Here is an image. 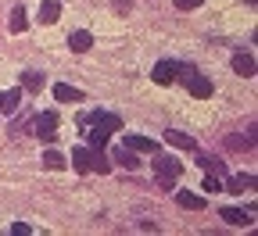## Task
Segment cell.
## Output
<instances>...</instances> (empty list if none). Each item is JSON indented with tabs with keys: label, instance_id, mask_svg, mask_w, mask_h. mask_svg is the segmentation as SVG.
<instances>
[{
	"label": "cell",
	"instance_id": "obj_1",
	"mask_svg": "<svg viewBox=\"0 0 258 236\" xmlns=\"http://www.w3.org/2000/svg\"><path fill=\"white\" fill-rule=\"evenodd\" d=\"M72 168H76V172H108V168H111V161L101 154V147H76L72 150Z\"/></svg>",
	"mask_w": 258,
	"mask_h": 236
},
{
	"label": "cell",
	"instance_id": "obj_2",
	"mask_svg": "<svg viewBox=\"0 0 258 236\" xmlns=\"http://www.w3.org/2000/svg\"><path fill=\"white\" fill-rule=\"evenodd\" d=\"M151 165H154V179H158L161 190H172L176 179L183 176V161H176L172 154H158V150H154V161H151Z\"/></svg>",
	"mask_w": 258,
	"mask_h": 236
},
{
	"label": "cell",
	"instance_id": "obj_3",
	"mask_svg": "<svg viewBox=\"0 0 258 236\" xmlns=\"http://www.w3.org/2000/svg\"><path fill=\"white\" fill-rule=\"evenodd\" d=\"M32 132H36L43 143H54V140H57V115H54V111L36 115V122H32Z\"/></svg>",
	"mask_w": 258,
	"mask_h": 236
},
{
	"label": "cell",
	"instance_id": "obj_4",
	"mask_svg": "<svg viewBox=\"0 0 258 236\" xmlns=\"http://www.w3.org/2000/svg\"><path fill=\"white\" fill-rule=\"evenodd\" d=\"M179 68H183L179 61H158V64H154V72H151V79H154L158 86H169V83L179 79Z\"/></svg>",
	"mask_w": 258,
	"mask_h": 236
},
{
	"label": "cell",
	"instance_id": "obj_5",
	"mask_svg": "<svg viewBox=\"0 0 258 236\" xmlns=\"http://www.w3.org/2000/svg\"><path fill=\"white\" fill-rule=\"evenodd\" d=\"M183 83H186L190 97H198V100H208V97H212V90H215V86H212V79H208V75H198V72H190Z\"/></svg>",
	"mask_w": 258,
	"mask_h": 236
},
{
	"label": "cell",
	"instance_id": "obj_6",
	"mask_svg": "<svg viewBox=\"0 0 258 236\" xmlns=\"http://www.w3.org/2000/svg\"><path fill=\"white\" fill-rule=\"evenodd\" d=\"M86 122H90V125H101V129H108V132H118V129H122V118L111 115V111H93Z\"/></svg>",
	"mask_w": 258,
	"mask_h": 236
},
{
	"label": "cell",
	"instance_id": "obj_7",
	"mask_svg": "<svg viewBox=\"0 0 258 236\" xmlns=\"http://www.w3.org/2000/svg\"><path fill=\"white\" fill-rule=\"evenodd\" d=\"M176 204L186 208V211H205V208H208V200H205L201 193H186V190H179V193H176Z\"/></svg>",
	"mask_w": 258,
	"mask_h": 236
},
{
	"label": "cell",
	"instance_id": "obj_8",
	"mask_svg": "<svg viewBox=\"0 0 258 236\" xmlns=\"http://www.w3.org/2000/svg\"><path fill=\"white\" fill-rule=\"evenodd\" d=\"M69 47H72V54H86L93 47V36L86 29H76V32H69Z\"/></svg>",
	"mask_w": 258,
	"mask_h": 236
},
{
	"label": "cell",
	"instance_id": "obj_9",
	"mask_svg": "<svg viewBox=\"0 0 258 236\" xmlns=\"http://www.w3.org/2000/svg\"><path fill=\"white\" fill-rule=\"evenodd\" d=\"M54 100H57V104H76V100H83V90H76L69 83H57L54 86Z\"/></svg>",
	"mask_w": 258,
	"mask_h": 236
},
{
	"label": "cell",
	"instance_id": "obj_10",
	"mask_svg": "<svg viewBox=\"0 0 258 236\" xmlns=\"http://www.w3.org/2000/svg\"><path fill=\"white\" fill-rule=\"evenodd\" d=\"M18 108H22V90H18V86L0 93V111H4V115H15Z\"/></svg>",
	"mask_w": 258,
	"mask_h": 236
},
{
	"label": "cell",
	"instance_id": "obj_11",
	"mask_svg": "<svg viewBox=\"0 0 258 236\" xmlns=\"http://www.w3.org/2000/svg\"><path fill=\"white\" fill-rule=\"evenodd\" d=\"M57 18H61V0H43V4H40V22L54 25Z\"/></svg>",
	"mask_w": 258,
	"mask_h": 236
},
{
	"label": "cell",
	"instance_id": "obj_12",
	"mask_svg": "<svg viewBox=\"0 0 258 236\" xmlns=\"http://www.w3.org/2000/svg\"><path fill=\"white\" fill-rule=\"evenodd\" d=\"M125 147L137 150V154H154V150H158V143H154L151 136H125Z\"/></svg>",
	"mask_w": 258,
	"mask_h": 236
},
{
	"label": "cell",
	"instance_id": "obj_13",
	"mask_svg": "<svg viewBox=\"0 0 258 236\" xmlns=\"http://www.w3.org/2000/svg\"><path fill=\"white\" fill-rule=\"evenodd\" d=\"M219 215L230 222V225H251V222H254V215H251V211H240V208H222Z\"/></svg>",
	"mask_w": 258,
	"mask_h": 236
},
{
	"label": "cell",
	"instance_id": "obj_14",
	"mask_svg": "<svg viewBox=\"0 0 258 236\" xmlns=\"http://www.w3.org/2000/svg\"><path fill=\"white\" fill-rule=\"evenodd\" d=\"M233 72L244 75V79H251V75H254V57H251V54H237V57H233Z\"/></svg>",
	"mask_w": 258,
	"mask_h": 236
},
{
	"label": "cell",
	"instance_id": "obj_15",
	"mask_svg": "<svg viewBox=\"0 0 258 236\" xmlns=\"http://www.w3.org/2000/svg\"><path fill=\"white\" fill-rule=\"evenodd\" d=\"M111 161H118V165H122V168H129V172H133V168H137V165H140V158H137V150H129V147H118V150H115V158H111Z\"/></svg>",
	"mask_w": 258,
	"mask_h": 236
},
{
	"label": "cell",
	"instance_id": "obj_16",
	"mask_svg": "<svg viewBox=\"0 0 258 236\" xmlns=\"http://www.w3.org/2000/svg\"><path fill=\"white\" fill-rule=\"evenodd\" d=\"M165 140H169L172 147H183V150H194V136H186V132H179V129H169V132H165Z\"/></svg>",
	"mask_w": 258,
	"mask_h": 236
},
{
	"label": "cell",
	"instance_id": "obj_17",
	"mask_svg": "<svg viewBox=\"0 0 258 236\" xmlns=\"http://www.w3.org/2000/svg\"><path fill=\"white\" fill-rule=\"evenodd\" d=\"M254 186V176H233L230 183H226V190L230 193H244V190H251Z\"/></svg>",
	"mask_w": 258,
	"mask_h": 236
},
{
	"label": "cell",
	"instance_id": "obj_18",
	"mask_svg": "<svg viewBox=\"0 0 258 236\" xmlns=\"http://www.w3.org/2000/svg\"><path fill=\"white\" fill-rule=\"evenodd\" d=\"M22 90L40 93V90H43V75H40V72H25V75H22Z\"/></svg>",
	"mask_w": 258,
	"mask_h": 236
},
{
	"label": "cell",
	"instance_id": "obj_19",
	"mask_svg": "<svg viewBox=\"0 0 258 236\" xmlns=\"http://www.w3.org/2000/svg\"><path fill=\"white\" fill-rule=\"evenodd\" d=\"M64 165H69V161H64V154H57V150H47V154H43V168H50V172H61Z\"/></svg>",
	"mask_w": 258,
	"mask_h": 236
},
{
	"label": "cell",
	"instance_id": "obj_20",
	"mask_svg": "<svg viewBox=\"0 0 258 236\" xmlns=\"http://www.w3.org/2000/svg\"><path fill=\"white\" fill-rule=\"evenodd\" d=\"M8 25H11V32H25V25H29L25 8H15V11H11V18H8Z\"/></svg>",
	"mask_w": 258,
	"mask_h": 236
},
{
	"label": "cell",
	"instance_id": "obj_21",
	"mask_svg": "<svg viewBox=\"0 0 258 236\" xmlns=\"http://www.w3.org/2000/svg\"><path fill=\"white\" fill-rule=\"evenodd\" d=\"M201 168H205V172H212V176H226V165L222 161H215V158H201Z\"/></svg>",
	"mask_w": 258,
	"mask_h": 236
},
{
	"label": "cell",
	"instance_id": "obj_22",
	"mask_svg": "<svg viewBox=\"0 0 258 236\" xmlns=\"http://www.w3.org/2000/svg\"><path fill=\"white\" fill-rule=\"evenodd\" d=\"M205 190H208V193H219V190H222V179L208 172V179H205Z\"/></svg>",
	"mask_w": 258,
	"mask_h": 236
},
{
	"label": "cell",
	"instance_id": "obj_23",
	"mask_svg": "<svg viewBox=\"0 0 258 236\" xmlns=\"http://www.w3.org/2000/svg\"><path fill=\"white\" fill-rule=\"evenodd\" d=\"M201 4H205V0H176L179 11H194V8H201Z\"/></svg>",
	"mask_w": 258,
	"mask_h": 236
},
{
	"label": "cell",
	"instance_id": "obj_24",
	"mask_svg": "<svg viewBox=\"0 0 258 236\" xmlns=\"http://www.w3.org/2000/svg\"><path fill=\"white\" fill-rule=\"evenodd\" d=\"M25 232H29L25 222H15V225H11V236H25Z\"/></svg>",
	"mask_w": 258,
	"mask_h": 236
}]
</instances>
